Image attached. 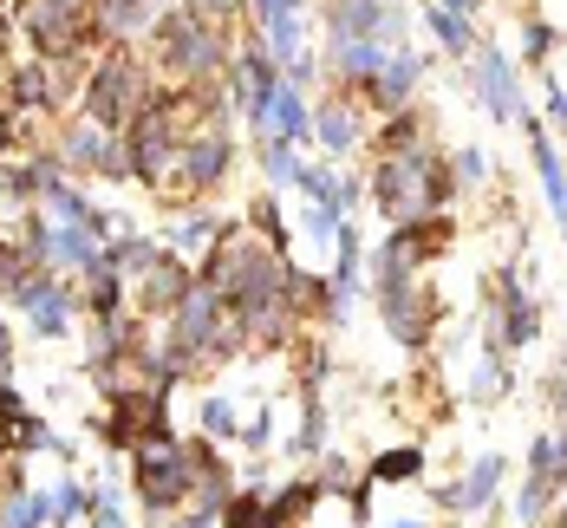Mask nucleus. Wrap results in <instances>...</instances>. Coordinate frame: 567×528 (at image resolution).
Listing matches in <instances>:
<instances>
[{"label":"nucleus","instance_id":"20e7f679","mask_svg":"<svg viewBox=\"0 0 567 528\" xmlns=\"http://www.w3.org/2000/svg\"><path fill=\"white\" fill-rule=\"evenodd\" d=\"M157 92H151V79H144V65L137 59L112 53L99 72H92V85H85V112L99 131H117V124H131V117L144 112Z\"/></svg>","mask_w":567,"mask_h":528},{"label":"nucleus","instance_id":"f704fd0d","mask_svg":"<svg viewBox=\"0 0 567 528\" xmlns=\"http://www.w3.org/2000/svg\"><path fill=\"white\" fill-rule=\"evenodd\" d=\"M85 516H92V528H124V509H117V489H105V483H99V489H92V509H85Z\"/></svg>","mask_w":567,"mask_h":528},{"label":"nucleus","instance_id":"ddd939ff","mask_svg":"<svg viewBox=\"0 0 567 528\" xmlns=\"http://www.w3.org/2000/svg\"><path fill=\"white\" fill-rule=\"evenodd\" d=\"M476 92H483V105H489V112L503 117V124H522V85H515V65L503 53H496V46H483V53H476Z\"/></svg>","mask_w":567,"mask_h":528},{"label":"nucleus","instance_id":"412c9836","mask_svg":"<svg viewBox=\"0 0 567 528\" xmlns=\"http://www.w3.org/2000/svg\"><path fill=\"white\" fill-rule=\"evenodd\" d=\"M85 307H92L99 320H112V313H124V275H117L112 261L85 268Z\"/></svg>","mask_w":567,"mask_h":528},{"label":"nucleus","instance_id":"a18cd8bd","mask_svg":"<svg viewBox=\"0 0 567 528\" xmlns=\"http://www.w3.org/2000/svg\"><path fill=\"white\" fill-rule=\"evenodd\" d=\"M561 235H567V222H561Z\"/></svg>","mask_w":567,"mask_h":528},{"label":"nucleus","instance_id":"49530a36","mask_svg":"<svg viewBox=\"0 0 567 528\" xmlns=\"http://www.w3.org/2000/svg\"><path fill=\"white\" fill-rule=\"evenodd\" d=\"M0 528H7V522H0Z\"/></svg>","mask_w":567,"mask_h":528},{"label":"nucleus","instance_id":"37998d69","mask_svg":"<svg viewBox=\"0 0 567 528\" xmlns=\"http://www.w3.org/2000/svg\"><path fill=\"white\" fill-rule=\"evenodd\" d=\"M385 528H424V522H417V516H398V522H385Z\"/></svg>","mask_w":567,"mask_h":528},{"label":"nucleus","instance_id":"b1692460","mask_svg":"<svg viewBox=\"0 0 567 528\" xmlns=\"http://www.w3.org/2000/svg\"><path fill=\"white\" fill-rule=\"evenodd\" d=\"M424 476V451L417 444H392L372 457V483H417Z\"/></svg>","mask_w":567,"mask_h":528},{"label":"nucleus","instance_id":"423d86ee","mask_svg":"<svg viewBox=\"0 0 567 528\" xmlns=\"http://www.w3.org/2000/svg\"><path fill=\"white\" fill-rule=\"evenodd\" d=\"M20 33L53 59H72L92 33V0H27L20 13Z\"/></svg>","mask_w":567,"mask_h":528},{"label":"nucleus","instance_id":"f257e3e1","mask_svg":"<svg viewBox=\"0 0 567 528\" xmlns=\"http://www.w3.org/2000/svg\"><path fill=\"white\" fill-rule=\"evenodd\" d=\"M287 261L281 248H268L255 229H241V222H228L223 241L203 255V288L223 293L235 313H248V307H261V300H275L287 288Z\"/></svg>","mask_w":567,"mask_h":528},{"label":"nucleus","instance_id":"a878e982","mask_svg":"<svg viewBox=\"0 0 567 528\" xmlns=\"http://www.w3.org/2000/svg\"><path fill=\"white\" fill-rule=\"evenodd\" d=\"M503 392H509V365H503V346H489L483 365H476V379H470V398H476V405H496Z\"/></svg>","mask_w":567,"mask_h":528},{"label":"nucleus","instance_id":"6ab92c4d","mask_svg":"<svg viewBox=\"0 0 567 528\" xmlns=\"http://www.w3.org/2000/svg\"><path fill=\"white\" fill-rule=\"evenodd\" d=\"M313 131H320V144H327V151H352V144L365 137V124H359V105H352V99H333V105H320Z\"/></svg>","mask_w":567,"mask_h":528},{"label":"nucleus","instance_id":"a19ab883","mask_svg":"<svg viewBox=\"0 0 567 528\" xmlns=\"http://www.w3.org/2000/svg\"><path fill=\"white\" fill-rule=\"evenodd\" d=\"M431 7H451V13H476L483 0H431Z\"/></svg>","mask_w":567,"mask_h":528},{"label":"nucleus","instance_id":"dca6fc26","mask_svg":"<svg viewBox=\"0 0 567 528\" xmlns=\"http://www.w3.org/2000/svg\"><path fill=\"white\" fill-rule=\"evenodd\" d=\"M522 131H528V151H535V170H542V189H548V209L567 222V164L561 151H555V137L535 124V117H522Z\"/></svg>","mask_w":567,"mask_h":528},{"label":"nucleus","instance_id":"2eb2a0df","mask_svg":"<svg viewBox=\"0 0 567 528\" xmlns=\"http://www.w3.org/2000/svg\"><path fill=\"white\" fill-rule=\"evenodd\" d=\"M20 307L33 313V333H40V340H59V333H72V293L59 288L53 275H40L33 288L20 293Z\"/></svg>","mask_w":567,"mask_h":528},{"label":"nucleus","instance_id":"4c0bfd02","mask_svg":"<svg viewBox=\"0 0 567 528\" xmlns=\"http://www.w3.org/2000/svg\"><path fill=\"white\" fill-rule=\"evenodd\" d=\"M548 46H555L548 20H528V27H522V53H528V59H548Z\"/></svg>","mask_w":567,"mask_h":528},{"label":"nucleus","instance_id":"f03ea898","mask_svg":"<svg viewBox=\"0 0 567 528\" xmlns=\"http://www.w3.org/2000/svg\"><path fill=\"white\" fill-rule=\"evenodd\" d=\"M451 189H456L451 157H437L431 144L404 151V157H379V170H372V196H379V209L392 216L398 229L404 222H431L451 203Z\"/></svg>","mask_w":567,"mask_h":528},{"label":"nucleus","instance_id":"bb28decb","mask_svg":"<svg viewBox=\"0 0 567 528\" xmlns=\"http://www.w3.org/2000/svg\"><path fill=\"white\" fill-rule=\"evenodd\" d=\"M223 229H228V222H216L209 209H196V216H183V222L171 229V248H183V255H189V248H216Z\"/></svg>","mask_w":567,"mask_h":528},{"label":"nucleus","instance_id":"393cba45","mask_svg":"<svg viewBox=\"0 0 567 528\" xmlns=\"http://www.w3.org/2000/svg\"><path fill=\"white\" fill-rule=\"evenodd\" d=\"M424 20H431V33L444 40V53H451V59L476 53V33H470V20H463V13H451V7H424Z\"/></svg>","mask_w":567,"mask_h":528},{"label":"nucleus","instance_id":"ea45409f","mask_svg":"<svg viewBox=\"0 0 567 528\" xmlns=\"http://www.w3.org/2000/svg\"><path fill=\"white\" fill-rule=\"evenodd\" d=\"M300 7H307V0H255V20H261V27H275L281 13H300Z\"/></svg>","mask_w":567,"mask_h":528},{"label":"nucleus","instance_id":"c756f323","mask_svg":"<svg viewBox=\"0 0 567 528\" xmlns=\"http://www.w3.org/2000/svg\"><path fill=\"white\" fill-rule=\"evenodd\" d=\"M320 451H327V411H320V398H307V417L293 431V457H320Z\"/></svg>","mask_w":567,"mask_h":528},{"label":"nucleus","instance_id":"e433bc0d","mask_svg":"<svg viewBox=\"0 0 567 528\" xmlns=\"http://www.w3.org/2000/svg\"><path fill=\"white\" fill-rule=\"evenodd\" d=\"M340 229H346L340 209H327V203H313V209H307V235H313V241H333Z\"/></svg>","mask_w":567,"mask_h":528},{"label":"nucleus","instance_id":"cd10ccee","mask_svg":"<svg viewBox=\"0 0 567 528\" xmlns=\"http://www.w3.org/2000/svg\"><path fill=\"white\" fill-rule=\"evenodd\" d=\"M567 483H555V476H528V489H522V496H515V522H542V516H548V503H555V496H561Z\"/></svg>","mask_w":567,"mask_h":528},{"label":"nucleus","instance_id":"aec40b11","mask_svg":"<svg viewBox=\"0 0 567 528\" xmlns=\"http://www.w3.org/2000/svg\"><path fill=\"white\" fill-rule=\"evenodd\" d=\"M307 124H313V117H307V99H300V85L287 79L281 92H275V105H268V131H275L281 144H300V137H307Z\"/></svg>","mask_w":567,"mask_h":528},{"label":"nucleus","instance_id":"9b49d317","mask_svg":"<svg viewBox=\"0 0 567 528\" xmlns=\"http://www.w3.org/2000/svg\"><path fill=\"white\" fill-rule=\"evenodd\" d=\"M535 333H542V320H535L528 288H522L515 275H503V281H496V340H489V346H535Z\"/></svg>","mask_w":567,"mask_h":528},{"label":"nucleus","instance_id":"c03bdc74","mask_svg":"<svg viewBox=\"0 0 567 528\" xmlns=\"http://www.w3.org/2000/svg\"><path fill=\"white\" fill-rule=\"evenodd\" d=\"M555 117H561V137H567V112H555Z\"/></svg>","mask_w":567,"mask_h":528},{"label":"nucleus","instance_id":"f3484780","mask_svg":"<svg viewBox=\"0 0 567 528\" xmlns=\"http://www.w3.org/2000/svg\"><path fill=\"white\" fill-rule=\"evenodd\" d=\"M333 65H340V79L352 92H372L379 72H385V46H372V40H333Z\"/></svg>","mask_w":567,"mask_h":528},{"label":"nucleus","instance_id":"6e6552de","mask_svg":"<svg viewBox=\"0 0 567 528\" xmlns=\"http://www.w3.org/2000/svg\"><path fill=\"white\" fill-rule=\"evenodd\" d=\"M176 183H171V196H203V189H216L228 176V131H223V117L216 124H203V137H189L183 144V164H176Z\"/></svg>","mask_w":567,"mask_h":528},{"label":"nucleus","instance_id":"4468645a","mask_svg":"<svg viewBox=\"0 0 567 528\" xmlns=\"http://www.w3.org/2000/svg\"><path fill=\"white\" fill-rule=\"evenodd\" d=\"M503 469H509V464H503L496 451H483V457L470 464V476H463V483H444V489H437V503H444V509H456V516H476V509H489V496H496Z\"/></svg>","mask_w":567,"mask_h":528},{"label":"nucleus","instance_id":"4be33fe9","mask_svg":"<svg viewBox=\"0 0 567 528\" xmlns=\"http://www.w3.org/2000/svg\"><path fill=\"white\" fill-rule=\"evenodd\" d=\"M216 528H275V516H268V489H261V483H255V489H235L228 509L216 516Z\"/></svg>","mask_w":567,"mask_h":528},{"label":"nucleus","instance_id":"7ed1b4c3","mask_svg":"<svg viewBox=\"0 0 567 528\" xmlns=\"http://www.w3.org/2000/svg\"><path fill=\"white\" fill-rule=\"evenodd\" d=\"M131 483H137V503L151 509V516H171L183 503H196V457H189V444H137L131 451Z\"/></svg>","mask_w":567,"mask_h":528},{"label":"nucleus","instance_id":"7c9ffc66","mask_svg":"<svg viewBox=\"0 0 567 528\" xmlns=\"http://www.w3.org/2000/svg\"><path fill=\"white\" fill-rule=\"evenodd\" d=\"M248 222H255V235H261L268 248H281V255H287V222H281V209H275V196H255Z\"/></svg>","mask_w":567,"mask_h":528},{"label":"nucleus","instance_id":"72a5a7b5","mask_svg":"<svg viewBox=\"0 0 567 528\" xmlns=\"http://www.w3.org/2000/svg\"><path fill=\"white\" fill-rule=\"evenodd\" d=\"M85 509H92V489H85V483H59L53 522H72V516H85Z\"/></svg>","mask_w":567,"mask_h":528},{"label":"nucleus","instance_id":"f8f14e48","mask_svg":"<svg viewBox=\"0 0 567 528\" xmlns=\"http://www.w3.org/2000/svg\"><path fill=\"white\" fill-rule=\"evenodd\" d=\"M189 293H196V275H189L183 261H171V255H157V261L137 275V307H144V313H176Z\"/></svg>","mask_w":567,"mask_h":528},{"label":"nucleus","instance_id":"c85d7f7f","mask_svg":"<svg viewBox=\"0 0 567 528\" xmlns=\"http://www.w3.org/2000/svg\"><path fill=\"white\" fill-rule=\"evenodd\" d=\"M13 444H20V451H59V457L72 451L59 431H47V417H33V411H27V417H13Z\"/></svg>","mask_w":567,"mask_h":528},{"label":"nucleus","instance_id":"2f4dec72","mask_svg":"<svg viewBox=\"0 0 567 528\" xmlns=\"http://www.w3.org/2000/svg\"><path fill=\"white\" fill-rule=\"evenodd\" d=\"M261 176H268V183H293V176H300V157H293V144L268 137V144H261Z\"/></svg>","mask_w":567,"mask_h":528},{"label":"nucleus","instance_id":"0eeeda50","mask_svg":"<svg viewBox=\"0 0 567 528\" xmlns=\"http://www.w3.org/2000/svg\"><path fill=\"white\" fill-rule=\"evenodd\" d=\"M379 307H385L392 340H404V346H424L431 340L437 300L424 293V275H379Z\"/></svg>","mask_w":567,"mask_h":528},{"label":"nucleus","instance_id":"39448f33","mask_svg":"<svg viewBox=\"0 0 567 528\" xmlns=\"http://www.w3.org/2000/svg\"><path fill=\"white\" fill-rule=\"evenodd\" d=\"M157 46H164V65H176L189 85H203V79H216V72H223V40H216V27H209V20H196L189 7L171 13V20L157 27Z\"/></svg>","mask_w":567,"mask_h":528},{"label":"nucleus","instance_id":"79ce46f5","mask_svg":"<svg viewBox=\"0 0 567 528\" xmlns=\"http://www.w3.org/2000/svg\"><path fill=\"white\" fill-rule=\"evenodd\" d=\"M176 528H216V522H209V516H196V509H189V516H183V522H176Z\"/></svg>","mask_w":567,"mask_h":528},{"label":"nucleus","instance_id":"5701e85b","mask_svg":"<svg viewBox=\"0 0 567 528\" xmlns=\"http://www.w3.org/2000/svg\"><path fill=\"white\" fill-rule=\"evenodd\" d=\"M40 275H47V268L27 255V241H7V248H0V293H13V300H20Z\"/></svg>","mask_w":567,"mask_h":528},{"label":"nucleus","instance_id":"473e14b6","mask_svg":"<svg viewBox=\"0 0 567 528\" xmlns=\"http://www.w3.org/2000/svg\"><path fill=\"white\" fill-rule=\"evenodd\" d=\"M196 424H203V437H209V444H216V437H235V405H228V398H203Z\"/></svg>","mask_w":567,"mask_h":528},{"label":"nucleus","instance_id":"1a4fd4ad","mask_svg":"<svg viewBox=\"0 0 567 528\" xmlns=\"http://www.w3.org/2000/svg\"><path fill=\"white\" fill-rule=\"evenodd\" d=\"M281 65L268 46H248V53L235 59V99H241V112L255 117V124H268V105H275V92H281Z\"/></svg>","mask_w":567,"mask_h":528},{"label":"nucleus","instance_id":"c9c22d12","mask_svg":"<svg viewBox=\"0 0 567 528\" xmlns=\"http://www.w3.org/2000/svg\"><path fill=\"white\" fill-rule=\"evenodd\" d=\"M451 170H456V183H483V176H489V157H483L476 144H463L451 157Z\"/></svg>","mask_w":567,"mask_h":528},{"label":"nucleus","instance_id":"a211bd4d","mask_svg":"<svg viewBox=\"0 0 567 528\" xmlns=\"http://www.w3.org/2000/svg\"><path fill=\"white\" fill-rule=\"evenodd\" d=\"M417 79H424V59L417 53H385V72H379L372 99H379L385 112H404V99L417 92Z\"/></svg>","mask_w":567,"mask_h":528},{"label":"nucleus","instance_id":"9d476101","mask_svg":"<svg viewBox=\"0 0 567 528\" xmlns=\"http://www.w3.org/2000/svg\"><path fill=\"white\" fill-rule=\"evenodd\" d=\"M65 164H72V170H99V176H131V157H124V144H117L112 131H99L92 117L65 131Z\"/></svg>","mask_w":567,"mask_h":528},{"label":"nucleus","instance_id":"58836bf2","mask_svg":"<svg viewBox=\"0 0 567 528\" xmlns=\"http://www.w3.org/2000/svg\"><path fill=\"white\" fill-rule=\"evenodd\" d=\"M235 437H241L248 451H268V437H275V417H268V411H255V424H241Z\"/></svg>","mask_w":567,"mask_h":528}]
</instances>
